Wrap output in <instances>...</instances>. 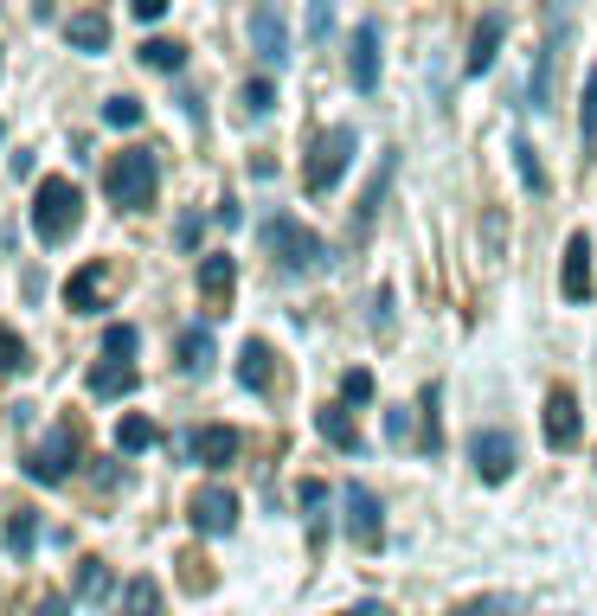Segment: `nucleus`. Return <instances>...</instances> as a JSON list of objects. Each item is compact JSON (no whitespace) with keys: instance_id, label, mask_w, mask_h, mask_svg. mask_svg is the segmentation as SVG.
Returning a JSON list of instances; mask_svg holds the SVG:
<instances>
[{"instance_id":"nucleus-30","label":"nucleus","mask_w":597,"mask_h":616,"mask_svg":"<svg viewBox=\"0 0 597 616\" xmlns=\"http://www.w3.org/2000/svg\"><path fill=\"white\" fill-rule=\"evenodd\" d=\"M578 142H585V161L597 154V65L585 72V109H578Z\"/></svg>"},{"instance_id":"nucleus-45","label":"nucleus","mask_w":597,"mask_h":616,"mask_svg":"<svg viewBox=\"0 0 597 616\" xmlns=\"http://www.w3.org/2000/svg\"><path fill=\"white\" fill-rule=\"evenodd\" d=\"M65 610H72L65 597H45V604H39V616H65Z\"/></svg>"},{"instance_id":"nucleus-36","label":"nucleus","mask_w":597,"mask_h":616,"mask_svg":"<svg viewBox=\"0 0 597 616\" xmlns=\"http://www.w3.org/2000/svg\"><path fill=\"white\" fill-rule=\"evenodd\" d=\"M33 354H26V341L13 334V327H0V372H26Z\"/></svg>"},{"instance_id":"nucleus-31","label":"nucleus","mask_w":597,"mask_h":616,"mask_svg":"<svg viewBox=\"0 0 597 616\" xmlns=\"http://www.w3.org/2000/svg\"><path fill=\"white\" fill-rule=\"evenodd\" d=\"M142 65H149V72H187V52H181L174 39H149V45H142Z\"/></svg>"},{"instance_id":"nucleus-10","label":"nucleus","mask_w":597,"mask_h":616,"mask_svg":"<svg viewBox=\"0 0 597 616\" xmlns=\"http://www.w3.org/2000/svg\"><path fill=\"white\" fill-rule=\"evenodd\" d=\"M245 26H251V52H258L263 65H276V72H283V65H290V20H283L276 7H251V20H245Z\"/></svg>"},{"instance_id":"nucleus-24","label":"nucleus","mask_w":597,"mask_h":616,"mask_svg":"<svg viewBox=\"0 0 597 616\" xmlns=\"http://www.w3.org/2000/svg\"><path fill=\"white\" fill-rule=\"evenodd\" d=\"M238 379H245V392H270V347L263 341L238 347Z\"/></svg>"},{"instance_id":"nucleus-46","label":"nucleus","mask_w":597,"mask_h":616,"mask_svg":"<svg viewBox=\"0 0 597 616\" xmlns=\"http://www.w3.org/2000/svg\"><path fill=\"white\" fill-rule=\"evenodd\" d=\"M347 616H386V610H379V604H354Z\"/></svg>"},{"instance_id":"nucleus-18","label":"nucleus","mask_w":597,"mask_h":616,"mask_svg":"<svg viewBox=\"0 0 597 616\" xmlns=\"http://www.w3.org/2000/svg\"><path fill=\"white\" fill-rule=\"evenodd\" d=\"M231 290H238V263L225 251H206L199 257V295L206 302H231Z\"/></svg>"},{"instance_id":"nucleus-21","label":"nucleus","mask_w":597,"mask_h":616,"mask_svg":"<svg viewBox=\"0 0 597 616\" xmlns=\"http://www.w3.org/2000/svg\"><path fill=\"white\" fill-rule=\"evenodd\" d=\"M315 431L328 436L335 450H347V456H360V450H367L360 431H354V418H347V404H322V411H315Z\"/></svg>"},{"instance_id":"nucleus-29","label":"nucleus","mask_w":597,"mask_h":616,"mask_svg":"<svg viewBox=\"0 0 597 616\" xmlns=\"http://www.w3.org/2000/svg\"><path fill=\"white\" fill-rule=\"evenodd\" d=\"M122 616H161V584H154V579H129V584H122Z\"/></svg>"},{"instance_id":"nucleus-26","label":"nucleus","mask_w":597,"mask_h":616,"mask_svg":"<svg viewBox=\"0 0 597 616\" xmlns=\"http://www.w3.org/2000/svg\"><path fill=\"white\" fill-rule=\"evenodd\" d=\"M449 616H533V610H527L514 591H488V597H469V604H456Z\"/></svg>"},{"instance_id":"nucleus-2","label":"nucleus","mask_w":597,"mask_h":616,"mask_svg":"<svg viewBox=\"0 0 597 616\" xmlns=\"http://www.w3.org/2000/svg\"><path fill=\"white\" fill-rule=\"evenodd\" d=\"M354 148H360V129H354V122L322 129L315 148H308V167H302V193H308V199H328V193L347 181V167H354Z\"/></svg>"},{"instance_id":"nucleus-38","label":"nucleus","mask_w":597,"mask_h":616,"mask_svg":"<svg viewBox=\"0 0 597 616\" xmlns=\"http://www.w3.org/2000/svg\"><path fill=\"white\" fill-rule=\"evenodd\" d=\"M340 399L367 404V399H373V372H347V379H340Z\"/></svg>"},{"instance_id":"nucleus-6","label":"nucleus","mask_w":597,"mask_h":616,"mask_svg":"<svg viewBox=\"0 0 597 616\" xmlns=\"http://www.w3.org/2000/svg\"><path fill=\"white\" fill-rule=\"evenodd\" d=\"M77 456H84V436H77V424H52V431H45V443L20 456V469L33 475L39 488H58V482H72Z\"/></svg>"},{"instance_id":"nucleus-32","label":"nucleus","mask_w":597,"mask_h":616,"mask_svg":"<svg viewBox=\"0 0 597 616\" xmlns=\"http://www.w3.org/2000/svg\"><path fill=\"white\" fill-rule=\"evenodd\" d=\"M514 174H521L527 186H533V193H546V167H540V154H533V142H521V136H514Z\"/></svg>"},{"instance_id":"nucleus-33","label":"nucleus","mask_w":597,"mask_h":616,"mask_svg":"<svg viewBox=\"0 0 597 616\" xmlns=\"http://www.w3.org/2000/svg\"><path fill=\"white\" fill-rule=\"evenodd\" d=\"M135 347H142V334H135L129 322H110V327H104V360H129Z\"/></svg>"},{"instance_id":"nucleus-19","label":"nucleus","mask_w":597,"mask_h":616,"mask_svg":"<svg viewBox=\"0 0 597 616\" xmlns=\"http://www.w3.org/2000/svg\"><path fill=\"white\" fill-rule=\"evenodd\" d=\"M135 386H142V372L129 360H97L90 366V392H97V399H129Z\"/></svg>"},{"instance_id":"nucleus-14","label":"nucleus","mask_w":597,"mask_h":616,"mask_svg":"<svg viewBox=\"0 0 597 616\" xmlns=\"http://www.w3.org/2000/svg\"><path fill=\"white\" fill-rule=\"evenodd\" d=\"M392 174H399V154H379V174L367 181V193H360V206H354V245L373 231L379 206H386V193H392Z\"/></svg>"},{"instance_id":"nucleus-39","label":"nucleus","mask_w":597,"mask_h":616,"mask_svg":"<svg viewBox=\"0 0 597 616\" xmlns=\"http://www.w3.org/2000/svg\"><path fill=\"white\" fill-rule=\"evenodd\" d=\"M328 26H335V7H328V0H315V7H308V33L328 39Z\"/></svg>"},{"instance_id":"nucleus-27","label":"nucleus","mask_w":597,"mask_h":616,"mask_svg":"<svg viewBox=\"0 0 597 616\" xmlns=\"http://www.w3.org/2000/svg\"><path fill=\"white\" fill-rule=\"evenodd\" d=\"M0 540H7V552H20V559H26V552L39 545V514L33 508H13V520L0 527Z\"/></svg>"},{"instance_id":"nucleus-13","label":"nucleus","mask_w":597,"mask_h":616,"mask_svg":"<svg viewBox=\"0 0 597 616\" xmlns=\"http://www.w3.org/2000/svg\"><path fill=\"white\" fill-rule=\"evenodd\" d=\"M578 436H585V411L572 399V386H553V392H546V443H553V450H572Z\"/></svg>"},{"instance_id":"nucleus-43","label":"nucleus","mask_w":597,"mask_h":616,"mask_svg":"<svg viewBox=\"0 0 597 616\" xmlns=\"http://www.w3.org/2000/svg\"><path fill=\"white\" fill-rule=\"evenodd\" d=\"M296 495H302V508H322V501H328V488H322V482H302Z\"/></svg>"},{"instance_id":"nucleus-20","label":"nucleus","mask_w":597,"mask_h":616,"mask_svg":"<svg viewBox=\"0 0 597 616\" xmlns=\"http://www.w3.org/2000/svg\"><path fill=\"white\" fill-rule=\"evenodd\" d=\"M213 360H219V354H213V327H181V372H187V379H206Z\"/></svg>"},{"instance_id":"nucleus-37","label":"nucleus","mask_w":597,"mask_h":616,"mask_svg":"<svg viewBox=\"0 0 597 616\" xmlns=\"http://www.w3.org/2000/svg\"><path fill=\"white\" fill-rule=\"evenodd\" d=\"M367 327H373V334H392V290H373V302H367Z\"/></svg>"},{"instance_id":"nucleus-47","label":"nucleus","mask_w":597,"mask_h":616,"mask_svg":"<svg viewBox=\"0 0 597 616\" xmlns=\"http://www.w3.org/2000/svg\"><path fill=\"white\" fill-rule=\"evenodd\" d=\"M0 136H7V129H0Z\"/></svg>"},{"instance_id":"nucleus-23","label":"nucleus","mask_w":597,"mask_h":616,"mask_svg":"<svg viewBox=\"0 0 597 616\" xmlns=\"http://www.w3.org/2000/svg\"><path fill=\"white\" fill-rule=\"evenodd\" d=\"M110 591H116V579H110V565H104V559H84V565H77V584H72L77 604H104Z\"/></svg>"},{"instance_id":"nucleus-28","label":"nucleus","mask_w":597,"mask_h":616,"mask_svg":"<svg viewBox=\"0 0 597 616\" xmlns=\"http://www.w3.org/2000/svg\"><path fill=\"white\" fill-rule=\"evenodd\" d=\"M417 411H424V431H417V450H424V456H444V418H437V386H424V399H417Z\"/></svg>"},{"instance_id":"nucleus-5","label":"nucleus","mask_w":597,"mask_h":616,"mask_svg":"<svg viewBox=\"0 0 597 616\" xmlns=\"http://www.w3.org/2000/svg\"><path fill=\"white\" fill-rule=\"evenodd\" d=\"M565 33H572V13H565V7H553V13H546V39H540V52H533V72H527V109H533V116H546V109H553V97H560Z\"/></svg>"},{"instance_id":"nucleus-1","label":"nucleus","mask_w":597,"mask_h":616,"mask_svg":"<svg viewBox=\"0 0 597 616\" xmlns=\"http://www.w3.org/2000/svg\"><path fill=\"white\" fill-rule=\"evenodd\" d=\"M263 251H270V270H276L283 283L315 277V270H328V263H335V251L322 245V231H308V225L290 218V213L263 218Z\"/></svg>"},{"instance_id":"nucleus-41","label":"nucleus","mask_w":597,"mask_h":616,"mask_svg":"<svg viewBox=\"0 0 597 616\" xmlns=\"http://www.w3.org/2000/svg\"><path fill=\"white\" fill-rule=\"evenodd\" d=\"M199 231H206V218H199V213H187V218H181V245H187V251L199 245Z\"/></svg>"},{"instance_id":"nucleus-4","label":"nucleus","mask_w":597,"mask_h":616,"mask_svg":"<svg viewBox=\"0 0 597 616\" xmlns=\"http://www.w3.org/2000/svg\"><path fill=\"white\" fill-rule=\"evenodd\" d=\"M77 225H84V193H77L65 174L39 181V193H33V231H39V245H65Z\"/></svg>"},{"instance_id":"nucleus-16","label":"nucleus","mask_w":597,"mask_h":616,"mask_svg":"<svg viewBox=\"0 0 597 616\" xmlns=\"http://www.w3.org/2000/svg\"><path fill=\"white\" fill-rule=\"evenodd\" d=\"M501 39H508V13H482L476 33H469V65H463V72L482 77L488 65H495V52H501Z\"/></svg>"},{"instance_id":"nucleus-17","label":"nucleus","mask_w":597,"mask_h":616,"mask_svg":"<svg viewBox=\"0 0 597 616\" xmlns=\"http://www.w3.org/2000/svg\"><path fill=\"white\" fill-rule=\"evenodd\" d=\"M104 290H110V263H84L72 283H65L72 315H97V309H104Z\"/></svg>"},{"instance_id":"nucleus-12","label":"nucleus","mask_w":597,"mask_h":616,"mask_svg":"<svg viewBox=\"0 0 597 616\" xmlns=\"http://www.w3.org/2000/svg\"><path fill=\"white\" fill-rule=\"evenodd\" d=\"M347 77H354V90H360V97H373V90H379V20H360V26H354V45H347Z\"/></svg>"},{"instance_id":"nucleus-9","label":"nucleus","mask_w":597,"mask_h":616,"mask_svg":"<svg viewBox=\"0 0 597 616\" xmlns=\"http://www.w3.org/2000/svg\"><path fill=\"white\" fill-rule=\"evenodd\" d=\"M340 501H347V540H354V545H379V533H386V508H379L373 488H367V482H347Z\"/></svg>"},{"instance_id":"nucleus-42","label":"nucleus","mask_w":597,"mask_h":616,"mask_svg":"<svg viewBox=\"0 0 597 616\" xmlns=\"http://www.w3.org/2000/svg\"><path fill=\"white\" fill-rule=\"evenodd\" d=\"M161 13H167V0H135V20H142V26H154Z\"/></svg>"},{"instance_id":"nucleus-22","label":"nucleus","mask_w":597,"mask_h":616,"mask_svg":"<svg viewBox=\"0 0 597 616\" xmlns=\"http://www.w3.org/2000/svg\"><path fill=\"white\" fill-rule=\"evenodd\" d=\"M65 39H72L77 52H104V45H110V13H97V7H90V13H72V20H65Z\"/></svg>"},{"instance_id":"nucleus-34","label":"nucleus","mask_w":597,"mask_h":616,"mask_svg":"<svg viewBox=\"0 0 597 616\" xmlns=\"http://www.w3.org/2000/svg\"><path fill=\"white\" fill-rule=\"evenodd\" d=\"M238 104H245V116H270V109H276V84H270V77H251V84L238 90Z\"/></svg>"},{"instance_id":"nucleus-35","label":"nucleus","mask_w":597,"mask_h":616,"mask_svg":"<svg viewBox=\"0 0 597 616\" xmlns=\"http://www.w3.org/2000/svg\"><path fill=\"white\" fill-rule=\"evenodd\" d=\"M142 116H149L142 97H110V104H104V122H110V129H135Z\"/></svg>"},{"instance_id":"nucleus-8","label":"nucleus","mask_w":597,"mask_h":616,"mask_svg":"<svg viewBox=\"0 0 597 616\" xmlns=\"http://www.w3.org/2000/svg\"><path fill=\"white\" fill-rule=\"evenodd\" d=\"M187 520H193V533L225 540V533L238 527V495H231V488H219V482H206V488L187 501Z\"/></svg>"},{"instance_id":"nucleus-3","label":"nucleus","mask_w":597,"mask_h":616,"mask_svg":"<svg viewBox=\"0 0 597 616\" xmlns=\"http://www.w3.org/2000/svg\"><path fill=\"white\" fill-rule=\"evenodd\" d=\"M104 186H110L116 213H149L154 193H161V161H154V148H122L110 167H104Z\"/></svg>"},{"instance_id":"nucleus-7","label":"nucleus","mask_w":597,"mask_h":616,"mask_svg":"<svg viewBox=\"0 0 597 616\" xmlns=\"http://www.w3.org/2000/svg\"><path fill=\"white\" fill-rule=\"evenodd\" d=\"M514 463H521V443L508 431H476L469 436V469H476V482L501 488V482L514 475Z\"/></svg>"},{"instance_id":"nucleus-40","label":"nucleus","mask_w":597,"mask_h":616,"mask_svg":"<svg viewBox=\"0 0 597 616\" xmlns=\"http://www.w3.org/2000/svg\"><path fill=\"white\" fill-rule=\"evenodd\" d=\"M213 218H219L225 231H231V225H238V218H245V206H238V199H231V193H225L219 206H213Z\"/></svg>"},{"instance_id":"nucleus-25","label":"nucleus","mask_w":597,"mask_h":616,"mask_svg":"<svg viewBox=\"0 0 597 616\" xmlns=\"http://www.w3.org/2000/svg\"><path fill=\"white\" fill-rule=\"evenodd\" d=\"M154 443H161V431H154L142 411H129V418L116 424V450H122V456H142V450H154Z\"/></svg>"},{"instance_id":"nucleus-11","label":"nucleus","mask_w":597,"mask_h":616,"mask_svg":"<svg viewBox=\"0 0 597 616\" xmlns=\"http://www.w3.org/2000/svg\"><path fill=\"white\" fill-rule=\"evenodd\" d=\"M591 238L585 231H572L565 238V263H560V295L565 302H591V283H597V270H591Z\"/></svg>"},{"instance_id":"nucleus-15","label":"nucleus","mask_w":597,"mask_h":616,"mask_svg":"<svg viewBox=\"0 0 597 616\" xmlns=\"http://www.w3.org/2000/svg\"><path fill=\"white\" fill-rule=\"evenodd\" d=\"M187 450H193L199 469H225V463L238 456V431H231V424H199V431L187 436Z\"/></svg>"},{"instance_id":"nucleus-44","label":"nucleus","mask_w":597,"mask_h":616,"mask_svg":"<svg viewBox=\"0 0 597 616\" xmlns=\"http://www.w3.org/2000/svg\"><path fill=\"white\" fill-rule=\"evenodd\" d=\"M411 431V411H386V436H405Z\"/></svg>"}]
</instances>
